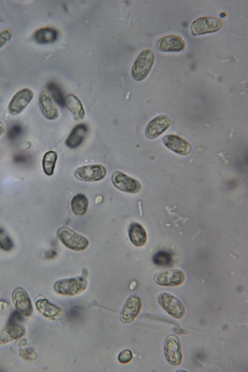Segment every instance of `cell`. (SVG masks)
<instances>
[{"instance_id":"8fae6325","label":"cell","mask_w":248,"mask_h":372,"mask_svg":"<svg viewBox=\"0 0 248 372\" xmlns=\"http://www.w3.org/2000/svg\"><path fill=\"white\" fill-rule=\"evenodd\" d=\"M12 299L16 310L23 315L29 316L32 314L33 308L31 300L23 288L18 287L13 291Z\"/></svg>"},{"instance_id":"ffe728a7","label":"cell","mask_w":248,"mask_h":372,"mask_svg":"<svg viewBox=\"0 0 248 372\" xmlns=\"http://www.w3.org/2000/svg\"><path fill=\"white\" fill-rule=\"evenodd\" d=\"M128 235L131 243L137 247H142L146 242V232L139 223H133L130 224L128 228Z\"/></svg>"},{"instance_id":"30bf717a","label":"cell","mask_w":248,"mask_h":372,"mask_svg":"<svg viewBox=\"0 0 248 372\" xmlns=\"http://www.w3.org/2000/svg\"><path fill=\"white\" fill-rule=\"evenodd\" d=\"M185 276L183 271L178 269H170L157 273L154 280L156 283L163 286H175L183 283Z\"/></svg>"},{"instance_id":"83f0119b","label":"cell","mask_w":248,"mask_h":372,"mask_svg":"<svg viewBox=\"0 0 248 372\" xmlns=\"http://www.w3.org/2000/svg\"><path fill=\"white\" fill-rule=\"evenodd\" d=\"M19 355L22 358L28 361H34L37 357L35 351L30 347L20 349Z\"/></svg>"},{"instance_id":"484cf974","label":"cell","mask_w":248,"mask_h":372,"mask_svg":"<svg viewBox=\"0 0 248 372\" xmlns=\"http://www.w3.org/2000/svg\"><path fill=\"white\" fill-rule=\"evenodd\" d=\"M153 260L156 265H168L171 263V257L168 252L161 251L154 255Z\"/></svg>"},{"instance_id":"277c9868","label":"cell","mask_w":248,"mask_h":372,"mask_svg":"<svg viewBox=\"0 0 248 372\" xmlns=\"http://www.w3.org/2000/svg\"><path fill=\"white\" fill-rule=\"evenodd\" d=\"M223 26L222 21L213 16L201 17L196 19L191 24V33L193 35H200L219 31Z\"/></svg>"},{"instance_id":"4dcf8cb0","label":"cell","mask_w":248,"mask_h":372,"mask_svg":"<svg viewBox=\"0 0 248 372\" xmlns=\"http://www.w3.org/2000/svg\"><path fill=\"white\" fill-rule=\"evenodd\" d=\"M22 315L18 310L14 311L9 317L8 323L18 324L23 320Z\"/></svg>"},{"instance_id":"6da1fadb","label":"cell","mask_w":248,"mask_h":372,"mask_svg":"<svg viewBox=\"0 0 248 372\" xmlns=\"http://www.w3.org/2000/svg\"><path fill=\"white\" fill-rule=\"evenodd\" d=\"M155 61V54L150 49L143 50L135 60L131 69L132 78L136 81L144 79L149 74Z\"/></svg>"},{"instance_id":"603a6c76","label":"cell","mask_w":248,"mask_h":372,"mask_svg":"<svg viewBox=\"0 0 248 372\" xmlns=\"http://www.w3.org/2000/svg\"><path fill=\"white\" fill-rule=\"evenodd\" d=\"M88 207V199L83 194H77L71 200V210L72 212L77 216L81 217L83 216L86 213Z\"/></svg>"},{"instance_id":"e0dca14e","label":"cell","mask_w":248,"mask_h":372,"mask_svg":"<svg viewBox=\"0 0 248 372\" xmlns=\"http://www.w3.org/2000/svg\"><path fill=\"white\" fill-rule=\"evenodd\" d=\"M25 333V329L22 325L8 323L0 331V345L19 339L23 337Z\"/></svg>"},{"instance_id":"ba28073f","label":"cell","mask_w":248,"mask_h":372,"mask_svg":"<svg viewBox=\"0 0 248 372\" xmlns=\"http://www.w3.org/2000/svg\"><path fill=\"white\" fill-rule=\"evenodd\" d=\"M164 355L167 362L172 366H178L183 360L182 351L178 337L170 335L166 339L164 345Z\"/></svg>"},{"instance_id":"1f68e13d","label":"cell","mask_w":248,"mask_h":372,"mask_svg":"<svg viewBox=\"0 0 248 372\" xmlns=\"http://www.w3.org/2000/svg\"><path fill=\"white\" fill-rule=\"evenodd\" d=\"M22 131L21 127L18 125H15L11 128L8 132V137L9 138L13 139L18 137Z\"/></svg>"},{"instance_id":"9a60e30c","label":"cell","mask_w":248,"mask_h":372,"mask_svg":"<svg viewBox=\"0 0 248 372\" xmlns=\"http://www.w3.org/2000/svg\"><path fill=\"white\" fill-rule=\"evenodd\" d=\"M140 298L136 295H131L127 300L120 313L121 320L125 323L133 321L141 308Z\"/></svg>"},{"instance_id":"3957f363","label":"cell","mask_w":248,"mask_h":372,"mask_svg":"<svg viewBox=\"0 0 248 372\" xmlns=\"http://www.w3.org/2000/svg\"><path fill=\"white\" fill-rule=\"evenodd\" d=\"M87 281L83 277L62 279L53 285L57 293L64 295H74L83 292L87 287Z\"/></svg>"},{"instance_id":"9c48e42d","label":"cell","mask_w":248,"mask_h":372,"mask_svg":"<svg viewBox=\"0 0 248 372\" xmlns=\"http://www.w3.org/2000/svg\"><path fill=\"white\" fill-rule=\"evenodd\" d=\"M111 181L116 188L124 192L135 194L141 189V184L138 180L119 170L113 173Z\"/></svg>"},{"instance_id":"7402d4cb","label":"cell","mask_w":248,"mask_h":372,"mask_svg":"<svg viewBox=\"0 0 248 372\" xmlns=\"http://www.w3.org/2000/svg\"><path fill=\"white\" fill-rule=\"evenodd\" d=\"M56 30L50 27H44L37 30L33 34V38L40 44H46L54 42L57 38Z\"/></svg>"},{"instance_id":"2e32d148","label":"cell","mask_w":248,"mask_h":372,"mask_svg":"<svg viewBox=\"0 0 248 372\" xmlns=\"http://www.w3.org/2000/svg\"><path fill=\"white\" fill-rule=\"evenodd\" d=\"M163 140L167 147L180 155H186L191 151L189 143L180 136L168 135L163 138Z\"/></svg>"},{"instance_id":"836d02e7","label":"cell","mask_w":248,"mask_h":372,"mask_svg":"<svg viewBox=\"0 0 248 372\" xmlns=\"http://www.w3.org/2000/svg\"><path fill=\"white\" fill-rule=\"evenodd\" d=\"M4 131V126L3 124L0 121V136L3 134Z\"/></svg>"},{"instance_id":"d4e9b609","label":"cell","mask_w":248,"mask_h":372,"mask_svg":"<svg viewBox=\"0 0 248 372\" xmlns=\"http://www.w3.org/2000/svg\"><path fill=\"white\" fill-rule=\"evenodd\" d=\"M47 87L54 101L60 106L64 107L65 105V98L59 87L54 82H49Z\"/></svg>"},{"instance_id":"5bb4252c","label":"cell","mask_w":248,"mask_h":372,"mask_svg":"<svg viewBox=\"0 0 248 372\" xmlns=\"http://www.w3.org/2000/svg\"><path fill=\"white\" fill-rule=\"evenodd\" d=\"M171 123V120L168 116H157L147 125L145 130L146 137L150 139L157 138L170 126Z\"/></svg>"},{"instance_id":"d6986e66","label":"cell","mask_w":248,"mask_h":372,"mask_svg":"<svg viewBox=\"0 0 248 372\" xmlns=\"http://www.w3.org/2000/svg\"><path fill=\"white\" fill-rule=\"evenodd\" d=\"M88 131V126L84 124L75 126L66 139V146L71 149L79 146L86 138Z\"/></svg>"},{"instance_id":"52a82bcc","label":"cell","mask_w":248,"mask_h":372,"mask_svg":"<svg viewBox=\"0 0 248 372\" xmlns=\"http://www.w3.org/2000/svg\"><path fill=\"white\" fill-rule=\"evenodd\" d=\"M107 169L99 164L81 166L74 171L75 177L78 180L87 182L99 181L105 178Z\"/></svg>"},{"instance_id":"7c38bea8","label":"cell","mask_w":248,"mask_h":372,"mask_svg":"<svg viewBox=\"0 0 248 372\" xmlns=\"http://www.w3.org/2000/svg\"><path fill=\"white\" fill-rule=\"evenodd\" d=\"M38 104L42 114L47 119L54 120L59 117L57 106L48 91L44 90L40 93Z\"/></svg>"},{"instance_id":"5b68a950","label":"cell","mask_w":248,"mask_h":372,"mask_svg":"<svg viewBox=\"0 0 248 372\" xmlns=\"http://www.w3.org/2000/svg\"><path fill=\"white\" fill-rule=\"evenodd\" d=\"M34 93L29 88H23L17 91L13 96L8 105V111L12 115H17L22 112L31 102Z\"/></svg>"},{"instance_id":"ac0fdd59","label":"cell","mask_w":248,"mask_h":372,"mask_svg":"<svg viewBox=\"0 0 248 372\" xmlns=\"http://www.w3.org/2000/svg\"><path fill=\"white\" fill-rule=\"evenodd\" d=\"M35 306L38 311L47 318L58 320L62 317V309L50 303L46 299H40L37 300Z\"/></svg>"},{"instance_id":"44dd1931","label":"cell","mask_w":248,"mask_h":372,"mask_svg":"<svg viewBox=\"0 0 248 372\" xmlns=\"http://www.w3.org/2000/svg\"><path fill=\"white\" fill-rule=\"evenodd\" d=\"M65 104L68 109L77 120H82L85 116V111L80 100L73 94H69L65 97Z\"/></svg>"},{"instance_id":"f546056e","label":"cell","mask_w":248,"mask_h":372,"mask_svg":"<svg viewBox=\"0 0 248 372\" xmlns=\"http://www.w3.org/2000/svg\"><path fill=\"white\" fill-rule=\"evenodd\" d=\"M11 32L7 29L0 32V48L2 47L12 37Z\"/></svg>"},{"instance_id":"d6a6232c","label":"cell","mask_w":248,"mask_h":372,"mask_svg":"<svg viewBox=\"0 0 248 372\" xmlns=\"http://www.w3.org/2000/svg\"><path fill=\"white\" fill-rule=\"evenodd\" d=\"M8 303L4 301H0V310L4 309L8 306Z\"/></svg>"},{"instance_id":"8992f818","label":"cell","mask_w":248,"mask_h":372,"mask_svg":"<svg viewBox=\"0 0 248 372\" xmlns=\"http://www.w3.org/2000/svg\"><path fill=\"white\" fill-rule=\"evenodd\" d=\"M158 302L164 310L174 318L181 319L185 313V308L183 303L170 294H160L158 297Z\"/></svg>"},{"instance_id":"f1b7e54d","label":"cell","mask_w":248,"mask_h":372,"mask_svg":"<svg viewBox=\"0 0 248 372\" xmlns=\"http://www.w3.org/2000/svg\"><path fill=\"white\" fill-rule=\"evenodd\" d=\"M133 357L131 352L125 350L121 352L118 356V360L122 363H127L131 361Z\"/></svg>"},{"instance_id":"cb8c5ba5","label":"cell","mask_w":248,"mask_h":372,"mask_svg":"<svg viewBox=\"0 0 248 372\" xmlns=\"http://www.w3.org/2000/svg\"><path fill=\"white\" fill-rule=\"evenodd\" d=\"M57 157V154L54 151H47L44 154L42 168L46 175L51 176L53 174Z\"/></svg>"},{"instance_id":"4fadbf2b","label":"cell","mask_w":248,"mask_h":372,"mask_svg":"<svg viewBox=\"0 0 248 372\" xmlns=\"http://www.w3.org/2000/svg\"><path fill=\"white\" fill-rule=\"evenodd\" d=\"M156 46L161 51L177 52L185 48L186 42L180 36L170 34L159 38L156 42Z\"/></svg>"},{"instance_id":"4316f807","label":"cell","mask_w":248,"mask_h":372,"mask_svg":"<svg viewBox=\"0 0 248 372\" xmlns=\"http://www.w3.org/2000/svg\"><path fill=\"white\" fill-rule=\"evenodd\" d=\"M14 247V244L11 238L0 228V248L4 251H10Z\"/></svg>"},{"instance_id":"7a4b0ae2","label":"cell","mask_w":248,"mask_h":372,"mask_svg":"<svg viewBox=\"0 0 248 372\" xmlns=\"http://www.w3.org/2000/svg\"><path fill=\"white\" fill-rule=\"evenodd\" d=\"M57 235L63 245L74 251H82L89 245V241L86 237L66 227L59 228Z\"/></svg>"}]
</instances>
